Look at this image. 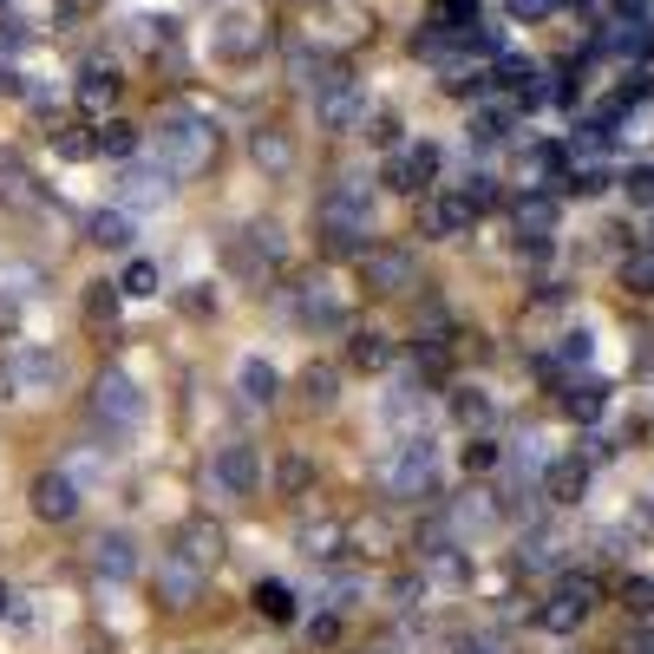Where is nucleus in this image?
I'll list each match as a JSON object with an SVG mask.
<instances>
[{"instance_id":"nucleus-10","label":"nucleus","mask_w":654,"mask_h":654,"mask_svg":"<svg viewBox=\"0 0 654 654\" xmlns=\"http://www.w3.org/2000/svg\"><path fill=\"white\" fill-rule=\"evenodd\" d=\"M26 504H33L39 524H72V518H79V485H72L66 472H39L33 491H26Z\"/></svg>"},{"instance_id":"nucleus-16","label":"nucleus","mask_w":654,"mask_h":654,"mask_svg":"<svg viewBox=\"0 0 654 654\" xmlns=\"http://www.w3.org/2000/svg\"><path fill=\"white\" fill-rule=\"evenodd\" d=\"M92 570H98L105 583H131V576H138V544H131L124 531H105V537L92 544Z\"/></svg>"},{"instance_id":"nucleus-34","label":"nucleus","mask_w":654,"mask_h":654,"mask_svg":"<svg viewBox=\"0 0 654 654\" xmlns=\"http://www.w3.org/2000/svg\"><path fill=\"white\" fill-rule=\"evenodd\" d=\"M118 295H131V301H144V295H157V269H151V262H131V269L118 275Z\"/></svg>"},{"instance_id":"nucleus-14","label":"nucleus","mask_w":654,"mask_h":654,"mask_svg":"<svg viewBox=\"0 0 654 654\" xmlns=\"http://www.w3.org/2000/svg\"><path fill=\"white\" fill-rule=\"evenodd\" d=\"M439 177V144H406L393 164H387V183L393 190H426Z\"/></svg>"},{"instance_id":"nucleus-31","label":"nucleus","mask_w":654,"mask_h":654,"mask_svg":"<svg viewBox=\"0 0 654 654\" xmlns=\"http://www.w3.org/2000/svg\"><path fill=\"white\" fill-rule=\"evenodd\" d=\"M603 406H609V387H603V380H576V387L563 393V413H570V419H596Z\"/></svg>"},{"instance_id":"nucleus-36","label":"nucleus","mask_w":654,"mask_h":654,"mask_svg":"<svg viewBox=\"0 0 654 654\" xmlns=\"http://www.w3.org/2000/svg\"><path fill=\"white\" fill-rule=\"evenodd\" d=\"M504 131H511V111H478L472 118V138H485V144H498Z\"/></svg>"},{"instance_id":"nucleus-9","label":"nucleus","mask_w":654,"mask_h":654,"mask_svg":"<svg viewBox=\"0 0 654 654\" xmlns=\"http://www.w3.org/2000/svg\"><path fill=\"white\" fill-rule=\"evenodd\" d=\"M203 603V570H190L183 557H164L157 563V609L164 616H190Z\"/></svg>"},{"instance_id":"nucleus-11","label":"nucleus","mask_w":654,"mask_h":654,"mask_svg":"<svg viewBox=\"0 0 654 654\" xmlns=\"http://www.w3.org/2000/svg\"><path fill=\"white\" fill-rule=\"evenodd\" d=\"M367 288L373 295H413L419 288V262L406 249H367Z\"/></svg>"},{"instance_id":"nucleus-7","label":"nucleus","mask_w":654,"mask_h":654,"mask_svg":"<svg viewBox=\"0 0 654 654\" xmlns=\"http://www.w3.org/2000/svg\"><path fill=\"white\" fill-rule=\"evenodd\" d=\"M59 380H66V360H59L52 347L20 341V347L7 354V387H20V393H52Z\"/></svg>"},{"instance_id":"nucleus-24","label":"nucleus","mask_w":654,"mask_h":654,"mask_svg":"<svg viewBox=\"0 0 654 654\" xmlns=\"http://www.w3.org/2000/svg\"><path fill=\"white\" fill-rule=\"evenodd\" d=\"M347 360H354L360 373H380V367H393V341H387L380 328H354V334H347Z\"/></svg>"},{"instance_id":"nucleus-43","label":"nucleus","mask_w":654,"mask_h":654,"mask_svg":"<svg viewBox=\"0 0 654 654\" xmlns=\"http://www.w3.org/2000/svg\"><path fill=\"white\" fill-rule=\"evenodd\" d=\"M485 413H491V406H485V400H459V419H465V426H478V419H485Z\"/></svg>"},{"instance_id":"nucleus-22","label":"nucleus","mask_w":654,"mask_h":654,"mask_svg":"<svg viewBox=\"0 0 654 654\" xmlns=\"http://www.w3.org/2000/svg\"><path fill=\"white\" fill-rule=\"evenodd\" d=\"M216 52H223V59H255V52H262V26H255L249 13L216 20Z\"/></svg>"},{"instance_id":"nucleus-26","label":"nucleus","mask_w":654,"mask_h":654,"mask_svg":"<svg viewBox=\"0 0 654 654\" xmlns=\"http://www.w3.org/2000/svg\"><path fill=\"white\" fill-rule=\"evenodd\" d=\"M0 203H13V210H26V216H33V210H46V190H39V183H33V177L7 157V164H0Z\"/></svg>"},{"instance_id":"nucleus-40","label":"nucleus","mask_w":654,"mask_h":654,"mask_svg":"<svg viewBox=\"0 0 654 654\" xmlns=\"http://www.w3.org/2000/svg\"><path fill=\"white\" fill-rule=\"evenodd\" d=\"M334 635H341V616H314V622H308V642H314V649L334 642Z\"/></svg>"},{"instance_id":"nucleus-32","label":"nucleus","mask_w":654,"mask_h":654,"mask_svg":"<svg viewBox=\"0 0 654 654\" xmlns=\"http://www.w3.org/2000/svg\"><path fill=\"white\" fill-rule=\"evenodd\" d=\"M111 98H118V79H105V72H85V79H79V105H85V111H111Z\"/></svg>"},{"instance_id":"nucleus-35","label":"nucleus","mask_w":654,"mask_h":654,"mask_svg":"<svg viewBox=\"0 0 654 654\" xmlns=\"http://www.w3.org/2000/svg\"><path fill=\"white\" fill-rule=\"evenodd\" d=\"M439 26L472 33V26H478V0H439Z\"/></svg>"},{"instance_id":"nucleus-20","label":"nucleus","mask_w":654,"mask_h":654,"mask_svg":"<svg viewBox=\"0 0 654 654\" xmlns=\"http://www.w3.org/2000/svg\"><path fill=\"white\" fill-rule=\"evenodd\" d=\"M472 223H478V210H472L459 190H445V197L426 203V236H465Z\"/></svg>"},{"instance_id":"nucleus-19","label":"nucleus","mask_w":654,"mask_h":654,"mask_svg":"<svg viewBox=\"0 0 654 654\" xmlns=\"http://www.w3.org/2000/svg\"><path fill=\"white\" fill-rule=\"evenodd\" d=\"M118 197H124L118 210H144V203H164V197H170V177H164L157 164H131V170L118 177Z\"/></svg>"},{"instance_id":"nucleus-13","label":"nucleus","mask_w":654,"mask_h":654,"mask_svg":"<svg viewBox=\"0 0 654 654\" xmlns=\"http://www.w3.org/2000/svg\"><path fill=\"white\" fill-rule=\"evenodd\" d=\"M295 550H301L308 563H341V550H347V524H341V518H301Z\"/></svg>"},{"instance_id":"nucleus-5","label":"nucleus","mask_w":654,"mask_h":654,"mask_svg":"<svg viewBox=\"0 0 654 654\" xmlns=\"http://www.w3.org/2000/svg\"><path fill=\"white\" fill-rule=\"evenodd\" d=\"M314 118H321V131H360V124H367V98H360V85H354L347 72L314 79Z\"/></svg>"},{"instance_id":"nucleus-1","label":"nucleus","mask_w":654,"mask_h":654,"mask_svg":"<svg viewBox=\"0 0 654 654\" xmlns=\"http://www.w3.org/2000/svg\"><path fill=\"white\" fill-rule=\"evenodd\" d=\"M314 223H321V249H328V255H360L367 236H373V197L347 177V183H334V190L321 197Z\"/></svg>"},{"instance_id":"nucleus-33","label":"nucleus","mask_w":654,"mask_h":654,"mask_svg":"<svg viewBox=\"0 0 654 654\" xmlns=\"http://www.w3.org/2000/svg\"><path fill=\"white\" fill-rule=\"evenodd\" d=\"M111 314H118V282H92V288H85V321L105 328Z\"/></svg>"},{"instance_id":"nucleus-28","label":"nucleus","mask_w":654,"mask_h":654,"mask_svg":"<svg viewBox=\"0 0 654 654\" xmlns=\"http://www.w3.org/2000/svg\"><path fill=\"white\" fill-rule=\"evenodd\" d=\"M249 603H255V616H262V622H295V590H288V583H275V576H262Z\"/></svg>"},{"instance_id":"nucleus-18","label":"nucleus","mask_w":654,"mask_h":654,"mask_svg":"<svg viewBox=\"0 0 654 654\" xmlns=\"http://www.w3.org/2000/svg\"><path fill=\"white\" fill-rule=\"evenodd\" d=\"M249 157H255V170L288 177V170H295V138L275 131V124H262V131H249Z\"/></svg>"},{"instance_id":"nucleus-25","label":"nucleus","mask_w":654,"mask_h":654,"mask_svg":"<svg viewBox=\"0 0 654 654\" xmlns=\"http://www.w3.org/2000/svg\"><path fill=\"white\" fill-rule=\"evenodd\" d=\"M138 144H144V138H138V124H124V118H98V124H92V151H105V157H124V164H131Z\"/></svg>"},{"instance_id":"nucleus-23","label":"nucleus","mask_w":654,"mask_h":654,"mask_svg":"<svg viewBox=\"0 0 654 654\" xmlns=\"http://www.w3.org/2000/svg\"><path fill=\"white\" fill-rule=\"evenodd\" d=\"M131 236H138L131 210H92L85 216V242L92 249H131Z\"/></svg>"},{"instance_id":"nucleus-17","label":"nucleus","mask_w":654,"mask_h":654,"mask_svg":"<svg viewBox=\"0 0 654 654\" xmlns=\"http://www.w3.org/2000/svg\"><path fill=\"white\" fill-rule=\"evenodd\" d=\"M295 314H301V328H347V301H341L328 282H308V288L295 295Z\"/></svg>"},{"instance_id":"nucleus-39","label":"nucleus","mask_w":654,"mask_h":654,"mask_svg":"<svg viewBox=\"0 0 654 654\" xmlns=\"http://www.w3.org/2000/svg\"><path fill=\"white\" fill-rule=\"evenodd\" d=\"M465 465H472V472H491V465H498V445H491V439H472V445H465Z\"/></svg>"},{"instance_id":"nucleus-4","label":"nucleus","mask_w":654,"mask_h":654,"mask_svg":"<svg viewBox=\"0 0 654 654\" xmlns=\"http://www.w3.org/2000/svg\"><path fill=\"white\" fill-rule=\"evenodd\" d=\"M432 485H439V452H432V439L419 432V439H406V445L387 459V491H393L400 504H413V498H432Z\"/></svg>"},{"instance_id":"nucleus-27","label":"nucleus","mask_w":654,"mask_h":654,"mask_svg":"<svg viewBox=\"0 0 654 654\" xmlns=\"http://www.w3.org/2000/svg\"><path fill=\"white\" fill-rule=\"evenodd\" d=\"M583 485H590V465H583V459H563V465H550V472H544V491H550L557 504H576V498H583Z\"/></svg>"},{"instance_id":"nucleus-8","label":"nucleus","mask_w":654,"mask_h":654,"mask_svg":"<svg viewBox=\"0 0 654 654\" xmlns=\"http://www.w3.org/2000/svg\"><path fill=\"white\" fill-rule=\"evenodd\" d=\"M210 485H216V498H249V491L262 485L255 445H223V452L210 459Z\"/></svg>"},{"instance_id":"nucleus-21","label":"nucleus","mask_w":654,"mask_h":654,"mask_svg":"<svg viewBox=\"0 0 654 654\" xmlns=\"http://www.w3.org/2000/svg\"><path fill=\"white\" fill-rule=\"evenodd\" d=\"M236 393H242L249 406H275V400H282V373H275L262 354H249V360L236 367Z\"/></svg>"},{"instance_id":"nucleus-15","label":"nucleus","mask_w":654,"mask_h":654,"mask_svg":"<svg viewBox=\"0 0 654 654\" xmlns=\"http://www.w3.org/2000/svg\"><path fill=\"white\" fill-rule=\"evenodd\" d=\"M229 255H236V269L262 275V269H275V262H282V229H275V223H255V229H242V236H236V249H229Z\"/></svg>"},{"instance_id":"nucleus-44","label":"nucleus","mask_w":654,"mask_h":654,"mask_svg":"<svg viewBox=\"0 0 654 654\" xmlns=\"http://www.w3.org/2000/svg\"><path fill=\"white\" fill-rule=\"evenodd\" d=\"M7 616H13V590L0 583V622H7Z\"/></svg>"},{"instance_id":"nucleus-45","label":"nucleus","mask_w":654,"mask_h":654,"mask_svg":"<svg viewBox=\"0 0 654 654\" xmlns=\"http://www.w3.org/2000/svg\"><path fill=\"white\" fill-rule=\"evenodd\" d=\"M367 654H400V649H393V642H373V649H367Z\"/></svg>"},{"instance_id":"nucleus-12","label":"nucleus","mask_w":654,"mask_h":654,"mask_svg":"<svg viewBox=\"0 0 654 654\" xmlns=\"http://www.w3.org/2000/svg\"><path fill=\"white\" fill-rule=\"evenodd\" d=\"M170 557H183L190 570H216L223 563V531H216V518H190V524H177V544H170Z\"/></svg>"},{"instance_id":"nucleus-6","label":"nucleus","mask_w":654,"mask_h":654,"mask_svg":"<svg viewBox=\"0 0 654 654\" xmlns=\"http://www.w3.org/2000/svg\"><path fill=\"white\" fill-rule=\"evenodd\" d=\"M590 609H596V583H590V576H563V590L537 609V629H550V635H576V629L590 622Z\"/></svg>"},{"instance_id":"nucleus-47","label":"nucleus","mask_w":654,"mask_h":654,"mask_svg":"<svg viewBox=\"0 0 654 654\" xmlns=\"http://www.w3.org/2000/svg\"><path fill=\"white\" fill-rule=\"evenodd\" d=\"M649 249H654V223H649Z\"/></svg>"},{"instance_id":"nucleus-37","label":"nucleus","mask_w":654,"mask_h":654,"mask_svg":"<svg viewBox=\"0 0 654 654\" xmlns=\"http://www.w3.org/2000/svg\"><path fill=\"white\" fill-rule=\"evenodd\" d=\"M622 603H629L635 616H649V609H654V583H649V576H629V583H622Z\"/></svg>"},{"instance_id":"nucleus-46","label":"nucleus","mask_w":654,"mask_h":654,"mask_svg":"<svg viewBox=\"0 0 654 654\" xmlns=\"http://www.w3.org/2000/svg\"><path fill=\"white\" fill-rule=\"evenodd\" d=\"M0 92H13V72H7V66H0Z\"/></svg>"},{"instance_id":"nucleus-2","label":"nucleus","mask_w":654,"mask_h":654,"mask_svg":"<svg viewBox=\"0 0 654 654\" xmlns=\"http://www.w3.org/2000/svg\"><path fill=\"white\" fill-rule=\"evenodd\" d=\"M151 157H157L164 177H197V170H210V157H216V131H210L203 118H164V124L151 131Z\"/></svg>"},{"instance_id":"nucleus-38","label":"nucleus","mask_w":654,"mask_h":654,"mask_svg":"<svg viewBox=\"0 0 654 654\" xmlns=\"http://www.w3.org/2000/svg\"><path fill=\"white\" fill-rule=\"evenodd\" d=\"M52 144H59V157H92V138H85V131H52Z\"/></svg>"},{"instance_id":"nucleus-3","label":"nucleus","mask_w":654,"mask_h":654,"mask_svg":"<svg viewBox=\"0 0 654 654\" xmlns=\"http://www.w3.org/2000/svg\"><path fill=\"white\" fill-rule=\"evenodd\" d=\"M92 426L98 432H111V439H124V432H138L144 426V393H138V380L131 373H118V367H105L98 380H92Z\"/></svg>"},{"instance_id":"nucleus-30","label":"nucleus","mask_w":654,"mask_h":654,"mask_svg":"<svg viewBox=\"0 0 654 654\" xmlns=\"http://www.w3.org/2000/svg\"><path fill=\"white\" fill-rule=\"evenodd\" d=\"M301 400H308V406H314V413H321V406H334V400H341V373H334V367H321V360H314V367H308V373H301Z\"/></svg>"},{"instance_id":"nucleus-42","label":"nucleus","mask_w":654,"mask_h":654,"mask_svg":"<svg viewBox=\"0 0 654 654\" xmlns=\"http://www.w3.org/2000/svg\"><path fill=\"white\" fill-rule=\"evenodd\" d=\"M563 360H590V334H570V341H563Z\"/></svg>"},{"instance_id":"nucleus-29","label":"nucleus","mask_w":654,"mask_h":654,"mask_svg":"<svg viewBox=\"0 0 654 654\" xmlns=\"http://www.w3.org/2000/svg\"><path fill=\"white\" fill-rule=\"evenodd\" d=\"M518 229H524L531 242H544V236L557 229V203H550V197H524V203H518Z\"/></svg>"},{"instance_id":"nucleus-41","label":"nucleus","mask_w":654,"mask_h":654,"mask_svg":"<svg viewBox=\"0 0 654 654\" xmlns=\"http://www.w3.org/2000/svg\"><path fill=\"white\" fill-rule=\"evenodd\" d=\"M629 197H642V203H654V164H642V170H629Z\"/></svg>"}]
</instances>
